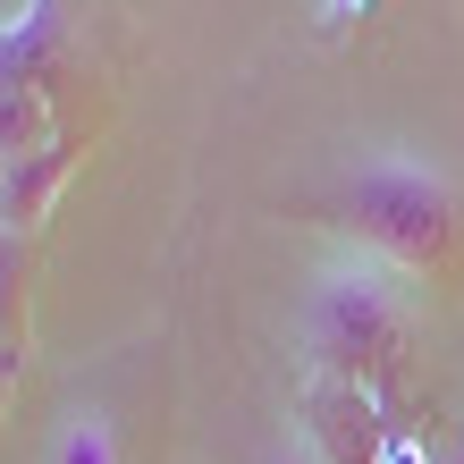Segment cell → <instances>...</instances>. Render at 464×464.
Wrapping results in <instances>:
<instances>
[{"instance_id": "9", "label": "cell", "mask_w": 464, "mask_h": 464, "mask_svg": "<svg viewBox=\"0 0 464 464\" xmlns=\"http://www.w3.org/2000/svg\"><path fill=\"white\" fill-rule=\"evenodd\" d=\"M262 464H321V456H313V448H304V440H279V448H270V456H262Z\"/></svg>"}, {"instance_id": "1", "label": "cell", "mask_w": 464, "mask_h": 464, "mask_svg": "<svg viewBox=\"0 0 464 464\" xmlns=\"http://www.w3.org/2000/svg\"><path fill=\"white\" fill-rule=\"evenodd\" d=\"M405 330H414V279L397 262H380L372 245H330L313 262V287H304V372H330L354 380V389H389L397 363H405Z\"/></svg>"}, {"instance_id": "2", "label": "cell", "mask_w": 464, "mask_h": 464, "mask_svg": "<svg viewBox=\"0 0 464 464\" xmlns=\"http://www.w3.org/2000/svg\"><path fill=\"white\" fill-rule=\"evenodd\" d=\"M338 220H346V245H372L380 262L414 279V270H440L456 254V186L422 152L372 144L338 178Z\"/></svg>"}, {"instance_id": "11", "label": "cell", "mask_w": 464, "mask_h": 464, "mask_svg": "<svg viewBox=\"0 0 464 464\" xmlns=\"http://www.w3.org/2000/svg\"><path fill=\"white\" fill-rule=\"evenodd\" d=\"M448 464H464V448H456V456H448Z\"/></svg>"}, {"instance_id": "4", "label": "cell", "mask_w": 464, "mask_h": 464, "mask_svg": "<svg viewBox=\"0 0 464 464\" xmlns=\"http://www.w3.org/2000/svg\"><path fill=\"white\" fill-rule=\"evenodd\" d=\"M68 169H76V144H68V135H51V144L25 152V160H0V228L34 237L51 220V203H60Z\"/></svg>"}, {"instance_id": "3", "label": "cell", "mask_w": 464, "mask_h": 464, "mask_svg": "<svg viewBox=\"0 0 464 464\" xmlns=\"http://www.w3.org/2000/svg\"><path fill=\"white\" fill-rule=\"evenodd\" d=\"M389 405L372 389H354V380H330V372H304V389H295V440H304L321 464H380L389 448Z\"/></svg>"}, {"instance_id": "8", "label": "cell", "mask_w": 464, "mask_h": 464, "mask_svg": "<svg viewBox=\"0 0 464 464\" xmlns=\"http://www.w3.org/2000/svg\"><path fill=\"white\" fill-rule=\"evenodd\" d=\"M380 464H430V456H422V440H414V430L397 422V430H389V448H380Z\"/></svg>"}, {"instance_id": "7", "label": "cell", "mask_w": 464, "mask_h": 464, "mask_svg": "<svg viewBox=\"0 0 464 464\" xmlns=\"http://www.w3.org/2000/svg\"><path fill=\"white\" fill-rule=\"evenodd\" d=\"M25 270H34L25 237L0 228V346H17V321H25Z\"/></svg>"}, {"instance_id": "5", "label": "cell", "mask_w": 464, "mask_h": 464, "mask_svg": "<svg viewBox=\"0 0 464 464\" xmlns=\"http://www.w3.org/2000/svg\"><path fill=\"white\" fill-rule=\"evenodd\" d=\"M43 464H127L119 422L102 414V405H68L60 430H51V456H43Z\"/></svg>"}, {"instance_id": "6", "label": "cell", "mask_w": 464, "mask_h": 464, "mask_svg": "<svg viewBox=\"0 0 464 464\" xmlns=\"http://www.w3.org/2000/svg\"><path fill=\"white\" fill-rule=\"evenodd\" d=\"M51 144V111L34 85H17V76H0V160H25Z\"/></svg>"}, {"instance_id": "10", "label": "cell", "mask_w": 464, "mask_h": 464, "mask_svg": "<svg viewBox=\"0 0 464 464\" xmlns=\"http://www.w3.org/2000/svg\"><path fill=\"white\" fill-rule=\"evenodd\" d=\"M321 9H330V25H338V17H354V9H363V0H321Z\"/></svg>"}]
</instances>
